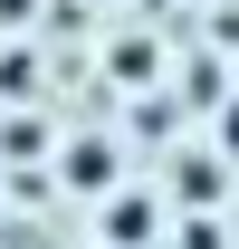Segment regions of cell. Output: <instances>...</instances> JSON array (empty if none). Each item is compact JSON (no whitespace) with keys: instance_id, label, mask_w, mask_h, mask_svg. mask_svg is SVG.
<instances>
[{"instance_id":"3957f363","label":"cell","mask_w":239,"mask_h":249,"mask_svg":"<svg viewBox=\"0 0 239 249\" xmlns=\"http://www.w3.org/2000/svg\"><path fill=\"white\" fill-rule=\"evenodd\" d=\"M220 144H230V154H239V106H230V115H220Z\"/></svg>"},{"instance_id":"6da1fadb","label":"cell","mask_w":239,"mask_h":249,"mask_svg":"<svg viewBox=\"0 0 239 249\" xmlns=\"http://www.w3.org/2000/svg\"><path fill=\"white\" fill-rule=\"evenodd\" d=\"M163 211H153V192H115L105 201V249H153Z\"/></svg>"},{"instance_id":"7a4b0ae2","label":"cell","mask_w":239,"mask_h":249,"mask_svg":"<svg viewBox=\"0 0 239 249\" xmlns=\"http://www.w3.org/2000/svg\"><path fill=\"white\" fill-rule=\"evenodd\" d=\"M67 182H77V192H105V182H115V144H77V154H67Z\"/></svg>"}]
</instances>
